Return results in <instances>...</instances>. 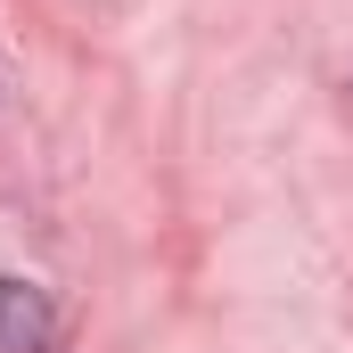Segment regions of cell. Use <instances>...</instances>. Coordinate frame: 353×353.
Masks as SVG:
<instances>
[{
  "instance_id": "obj_1",
  "label": "cell",
  "mask_w": 353,
  "mask_h": 353,
  "mask_svg": "<svg viewBox=\"0 0 353 353\" xmlns=\"http://www.w3.org/2000/svg\"><path fill=\"white\" fill-rule=\"evenodd\" d=\"M58 345V312L33 279H0V353H50Z\"/></svg>"
}]
</instances>
